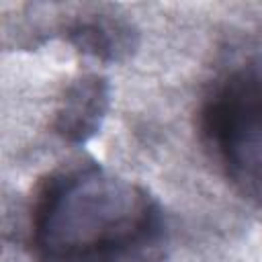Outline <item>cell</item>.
<instances>
[{"mask_svg":"<svg viewBox=\"0 0 262 262\" xmlns=\"http://www.w3.org/2000/svg\"><path fill=\"white\" fill-rule=\"evenodd\" d=\"M168 223L141 184L96 162L51 172L31 207L35 262H164Z\"/></svg>","mask_w":262,"mask_h":262,"instance_id":"obj_1","label":"cell"},{"mask_svg":"<svg viewBox=\"0 0 262 262\" xmlns=\"http://www.w3.org/2000/svg\"><path fill=\"white\" fill-rule=\"evenodd\" d=\"M201 139L225 178L262 203V57L225 72L199 113Z\"/></svg>","mask_w":262,"mask_h":262,"instance_id":"obj_2","label":"cell"},{"mask_svg":"<svg viewBox=\"0 0 262 262\" xmlns=\"http://www.w3.org/2000/svg\"><path fill=\"white\" fill-rule=\"evenodd\" d=\"M59 16L55 29L63 39L96 61L119 63L137 51L139 31L111 4H76Z\"/></svg>","mask_w":262,"mask_h":262,"instance_id":"obj_3","label":"cell"},{"mask_svg":"<svg viewBox=\"0 0 262 262\" xmlns=\"http://www.w3.org/2000/svg\"><path fill=\"white\" fill-rule=\"evenodd\" d=\"M108 104V80L96 72L80 74L66 86L51 121V129L63 141L82 145L98 133Z\"/></svg>","mask_w":262,"mask_h":262,"instance_id":"obj_4","label":"cell"}]
</instances>
